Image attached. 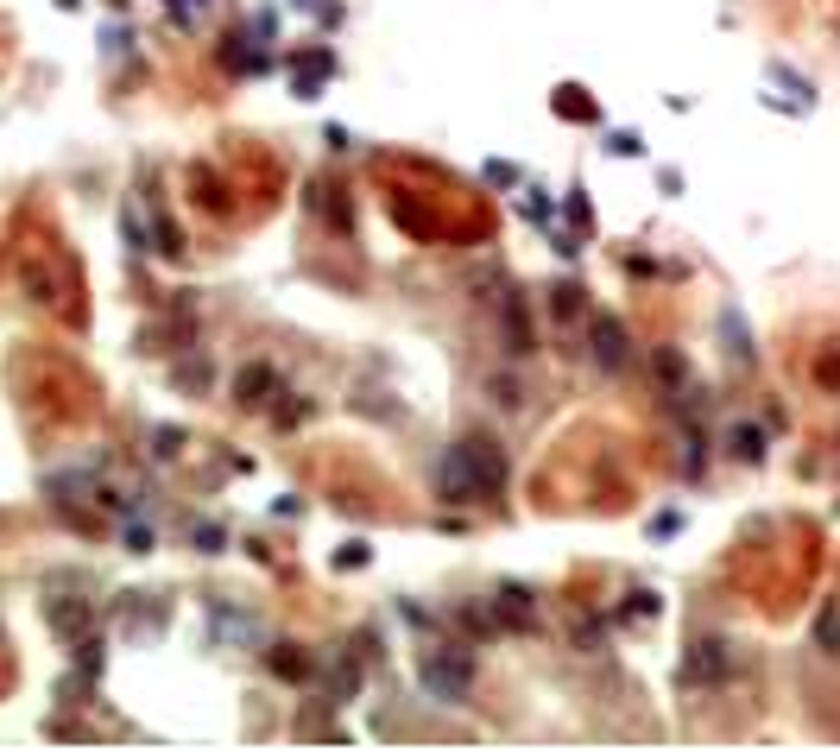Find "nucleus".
I'll list each match as a JSON object with an SVG mask.
<instances>
[{"label": "nucleus", "instance_id": "obj_1", "mask_svg": "<svg viewBox=\"0 0 840 752\" xmlns=\"http://www.w3.org/2000/svg\"><path fill=\"white\" fill-rule=\"evenodd\" d=\"M417 677H424V689L436 702H462L468 683H474V651L468 645H436V651H424Z\"/></svg>", "mask_w": 840, "mask_h": 752}, {"label": "nucleus", "instance_id": "obj_2", "mask_svg": "<svg viewBox=\"0 0 840 752\" xmlns=\"http://www.w3.org/2000/svg\"><path fill=\"white\" fill-rule=\"evenodd\" d=\"M727 670H733V645L727 639H695L683 651V689H714V683H727Z\"/></svg>", "mask_w": 840, "mask_h": 752}, {"label": "nucleus", "instance_id": "obj_3", "mask_svg": "<svg viewBox=\"0 0 840 752\" xmlns=\"http://www.w3.org/2000/svg\"><path fill=\"white\" fill-rule=\"evenodd\" d=\"M462 449V462L474 474V487H480V500H493L499 487H506V449H499L493 437H468V443H455Z\"/></svg>", "mask_w": 840, "mask_h": 752}, {"label": "nucleus", "instance_id": "obj_4", "mask_svg": "<svg viewBox=\"0 0 840 752\" xmlns=\"http://www.w3.org/2000/svg\"><path fill=\"white\" fill-rule=\"evenodd\" d=\"M626 323H619V316H607V310H594L588 316V354H594V367L600 373H619L626 367Z\"/></svg>", "mask_w": 840, "mask_h": 752}, {"label": "nucleus", "instance_id": "obj_5", "mask_svg": "<svg viewBox=\"0 0 840 752\" xmlns=\"http://www.w3.org/2000/svg\"><path fill=\"white\" fill-rule=\"evenodd\" d=\"M436 500L443 506H480V487L462 462V449H443V462H436Z\"/></svg>", "mask_w": 840, "mask_h": 752}, {"label": "nucleus", "instance_id": "obj_6", "mask_svg": "<svg viewBox=\"0 0 840 752\" xmlns=\"http://www.w3.org/2000/svg\"><path fill=\"white\" fill-rule=\"evenodd\" d=\"M499 335H506V354H512V361H531V354H537V323H531V304H525V298H506V304H499Z\"/></svg>", "mask_w": 840, "mask_h": 752}, {"label": "nucleus", "instance_id": "obj_7", "mask_svg": "<svg viewBox=\"0 0 840 752\" xmlns=\"http://www.w3.org/2000/svg\"><path fill=\"white\" fill-rule=\"evenodd\" d=\"M493 620H499V632H525V626H537V595L525 582H499V595H493Z\"/></svg>", "mask_w": 840, "mask_h": 752}, {"label": "nucleus", "instance_id": "obj_8", "mask_svg": "<svg viewBox=\"0 0 840 752\" xmlns=\"http://www.w3.org/2000/svg\"><path fill=\"white\" fill-rule=\"evenodd\" d=\"M765 443H771V430L765 424H746V418H739V424H727V455H739V462H765Z\"/></svg>", "mask_w": 840, "mask_h": 752}, {"label": "nucleus", "instance_id": "obj_9", "mask_svg": "<svg viewBox=\"0 0 840 752\" xmlns=\"http://www.w3.org/2000/svg\"><path fill=\"white\" fill-rule=\"evenodd\" d=\"M651 367H657V380H664L670 392H683V380H689V361H683V348H651Z\"/></svg>", "mask_w": 840, "mask_h": 752}, {"label": "nucleus", "instance_id": "obj_10", "mask_svg": "<svg viewBox=\"0 0 840 752\" xmlns=\"http://www.w3.org/2000/svg\"><path fill=\"white\" fill-rule=\"evenodd\" d=\"M556 114H563V121H600V108H594V95L588 89H556Z\"/></svg>", "mask_w": 840, "mask_h": 752}, {"label": "nucleus", "instance_id": "obj_11", "mask_svg": "<svg viewBox=\"0 0 840 752\" xmlns=\"http://www.w3.org/2000/svg\"><path fill=\"white\" fill-rule=\"evenodd\" d=\"M771 83H777V89H790V108H796V114H809V108H815V89H809V83H803V76H796V70L771 64Z\"/></svg>", "mask_w": 840, "mask_h": 752}, {"label": "nucleus", "instance_id": "obj_12", "mask_svg": "<svg viewBox=\"0 0 840 752\" xmlns=\"http://www.w3.org/2000/svg\"><path fill=\"white\" fill-rule=\"evenodd\" d=\"M582 304H588V291H582V285H575V279H563V285H556V291H550V310H556V316H563V323H575V316H582Z\"/></svg>", "mask_w": 840, "mask_h": 752}, {"label": "nucleus", "instance_id": "obj_13", "mask_svg": "<svg viewBox=\"0 0 840 752\" xmlns=\"http://www.w3.org/2000/svg\"><path fill=\"white\" fill-rule=\"evenodd\" d=\"M720 329H727V354H733L739 367H752V335H746V323L727 310V316H720Z\"/></svg>", "mask_w": 840, "mask_h": 752}, {"label": "nucleus", "instance_id": "obj_14", "mask_svg": "<svg viewBox=\"0 0 840 752\" xmlns=\"http://www.w3.org/2000/svg\"><path fill=\"white\" fill-rule=\"evenodd\" d=\"M272 392V367H247L240 373V405H259Z\"/></svg>", "mask_w": 840, "mask_h": 752}, {"label": "nucleus", "instance_id": "obj_15", "mask_svg": "<svg viewBox=\"0 0 840 752\" xmlns=\"http://www.w3.org/2000/svg\"><path fill=\"white\" fill-rule=\"evenodd\" d=\"M272 670H278V677H291V683H297V677H310V658H304V651H297V645H278V651H272Z\"/></svg>", "mask_w": 840, "mask_h": 752}, {"label": "nucleus", "instance_id": "obj_16", "mask_svg": "<svg viewBox=\"0 0 840 752\" xmlns=\"http://www.w3.org/2000/svg\"><path fill=\"white\" fill-rule=\"evenodd\" d=\"M575 651H607V620H575Z\"/></svg>", "mask_w": 840, "mask_h": 752}, {"label": "nucleus", "instance_id": "obj_17", "mask_svg": "<svg viewBox=\"0 0 840 752\" xmlns=\"http://www.w3.org/2000/svg\"><path fill=\"white\" fill-rule=\"evenodd\" d=\"M815 645H822V651H840V607H822V613H815Z\"/></svg>", "mask_w": 840, "mask_h": 752}, {"label": "nucleus", "instance_id": "obj_18", "mask_svg": "<svg viewBox=\"0 0 840 752\" xmlns=\"http://www.w3.org/2000/svg\"><path fill=\"white\" fill-rule=\"evenodd\" d=\"M487 392H493V399L506 405V411H518V405H525V386H518L512 373H493V380H487Z\"/></svg>", "mask_w": 840, "mask_h": 752}, {"label": "nucleus", "instance_id": "obj_19", "mask_svg": "<svg viewBox=\"0 0 840 752\" xmlns=\"http://www.w3.org/2000/svg\"><path fill=\"white\" fill-rule=\"evenodd\" d=\"M657 607H664V601H657L651 588H638V595H626V607H619V620H657Z\"/></svg>", "mask_w": 840, "mask_h": 752}, {"label": "nucleus", "instance_id": "obj_20", "mask_svg": "<svg viewBox=\"0 0 840 752\" xmlns=\"http://www.w3.org/2000/svg\"><path fill=\"white\" fill-rule=\"evenodd\" d=\"M563 215H569V222H575V228H582V234H594V203H588V190H569V203H563Z\"/></svg>", "mask_w": 840, "mask_h": 752}, {"label": "nucleus", "instance_id": "obj_21", "mask_svg": "<svg viewBox=\"0 0 840 752\" xmlns=\"http://www.w3.org/2000/svg\"><path fill=\"white\" fill-rule=\"evenodd\" d=\"M607 152L613 158H645V133H607Z\"/></svg>", "mask_w": 840, "mask_h": 752}, {"label": "nucleus", "instance_id": "obj_22", "mask_svg": "<svg viewBox=\"0 0 840 752\" xmlns=\"http://www.w3.org/2000/svg\"><path fill=\"white\" fill-rule=\"evenodd\" d=\"M462 626H468V632H480V639H493V632H499L493 607H462Z\"/></svg>", "mask_w": 840, "mask_h": 752}, {"label": "nucleus", "instance_id": "obj_23", "mask_svg": "<svg viewBox=\"0 0 840 752\" xmlns=\"http://www.w3.org/2000/svg\"><path fill=\"white\" fill-rule=\"evenodd\" d=\"M518 209H525V215H531V222H544V228H550V215H556V209L544 203V190H537V184H531L525 196H518Z\"/></svg>", "mask_w": 840, "mask_h": 752}, {"label": "nucleus", "instance_id": "obj_24", "mask_svg": "<svg viewBox=\"0 0 840 752\" xmlns=\"http://www.w3.org/2000/svg\"><path fill=\"white\" fill-rule=\"evenodd\" d=\"M815 386H840V354H822V367H815Z\"/></svg>", "mask_w": 840, "mask_h": 752}, {"label": "nucleus", "instance_id": "obj_25", "mask_svg": "<svg viewBox=\"0 0 840 752\" xmlns=\"http://www.w3.org/2000/svg\"><path fill=\"white\" fill-rule=\"evenodd\" d=\"M676 525H683V512H657V519H651V538H670Z\"/></svg>", "mask_w": 840, "mask_h": 752}]
</instances>
